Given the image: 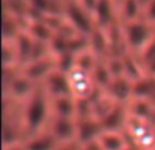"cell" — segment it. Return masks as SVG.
<instances>
[{"instance_id":"22","label":"cell","mask_w":155,"mask_h":150,"mask_svg":"<svg viewBox=\"0 0 155 150\" xmlns=\"http://www.w3.org/2000/svg\"><path fill=\"white\" fill-rule=\"evenodd\" d=\"M99 60H101V57L88 46V48L80 51L79 53H76V67L88 71V73H93Z\"/></svg>"},{"instance_id":"6","label":"cell","mask_w":155,"mask_h":150,"mask_svg":"<svg viewBox=\"0 0 155 150\" xmlns=\"http://www.w3.org/2000/svg\"><path fill=\"white\" fill-rule=\"evenodd\" d=\"M93 18L95 26L99 29L109 30L118 21V3L116 0H97L93 10Z\"/></svg>"},{"instance_id":"10","label":"cell","mask_w":155,"mask_h":150,"mask_svg":"<svg viewBox=\"0 0 155 150\" xmlns=\"http://www.w3.org/2000/svg\"><path fill=\"white\" fill-rule=\"evenodd\" d=\"M40 86L45 90V93L49 96V98H57V97L70 96L71 94L67 74L57 70V68L54 71H52Z\"/></svg>"},{"instance_id":"14","label":"cell","mask_w":155,"mask_h":150,"mask_svg":"<svg viewBox=\"0 0 155 150\" xmlns=\"http://www.w3.org/2000/svg\"><path fill=\"white\" fill-rule=\"evenodd\" d=\"M52 116L59 118L76 119L78 116V100L74 96H63L57 98H51Z\"/></svg>"},{"instance_id":"18","label":"cell","mask_w":155,"mask_h":150,"mask_svg":"<svg viewBox=\"0 0 155 150\" xmlns=\"http://www.w3.org/2000/svg\"><path fill=\"white\" fill-rule=\"evenodd\" d=\"M123 62H124V77H127L129 80L135 82V80L140 79L144 77V70H143V64L140 60L137 59L136 55L125 52L123 55Z\"/></svg>"},{"instance_id":"5","label":"cell","mask_w":155,"mask_h":150,"mask_svg":"<svg viewBox=\"0 0 155 150\" xmlns=\"http://www.w3.org/2000/svg\"><path fill=\"white\" fill-rule=\"evenodd\" d=\"M67 77L71 94L76 100H91L98 93V87L93 79V75L88 71L75 67L67 74Z\"/></svg>"},{"instance_id":"7","label":"cell","mask_w":155,"mask_h":150,"mask_svg":"<svg viewBox=\"0 0 155 150\" xmlns=\"http://www.w3.org/2000/svg\"><path fill=\"white\" fill-rule=\"evenodd\" d=\"M46 130L56 138L60 145H63V143H75L78 120L76 119L52 116Z\"/></svg>"},{"instance_id":"11","label":"cell","mask_w":155,"mask_h":150,"mask_svg":"<svg viewBox=\"0 0 155 150\" xmlns=\"http://www.w3.org/2000/svg\"><path fill=\"white\" fill-rule=\"evenodd\" d=\"M106 93L114 100L117 104L127 105L134 98V82L129 80L127 77L114 78L110 83Z\"/></svg>"},{"instance_id":"9","label":"cell","mask_w":155,"mask_h":150,"mask_svg":"<svg viewBox=\"0 0 155 150\" xmlns=\"http://www.w3.org/2000/svg\"><path fill=\"white\" fill-rule=\"evenodd\" d=\"M102 131H104V128L101 126V121L94 116L78 119L76 143L82 149L88 145H93V143H95L97 138Z\"/></svg>"},{"instance_id":"4","label":"cell","mask_w":155,"mask_h":150,"mask_svg":"<svg viewBox=\"0 0 155 150\" xmlns=\"http://www.w3.org/2000/svg\"><path fill=\"white\" fill-rule=\"evenodd\" d=\"M64 14L67 22L76 30L79 34L90 36L91 32L95 29L93 14L84 8L79 2H67L64 4Z\"/></svg>"},{"instance_id":"26","label":"cell","mask_w":155,"mask_h":150,"mask_svg":"<svg viewBox=\"0 0 155 150\" xmlns=\"http://www.w3.org/2000/svg\"><path fill=\"white\" fill-rule=\"evenodd\" d=\"M3 150H26L22 143H15V145H8V146H3Z\"/></svg>"},{"instance_id":"28","label":"cell","mask_w":155,"mask_h":150,"mask_svg":"<svg viewBox=\"0 0 155 150\" xmlns=\"http://www.w3.org/2000/svg\"><path fill=\"white\" fill-rule=\"evenodd\" d=\"M116 2H117V3H120V2H121V0H116Z\"/></svg>"},{"instance_id":"19","label":"cell","mask_w":155,"mask_h":150,"mask_svg":"<svg viewBox=\"0 0 155 150\" xmlns=\"http://www.w3.org/2000/svg\"><path fill=\"white\" fill-rule=\"evenodd\" d=\"M91 75H93V79H94V82H95L98 90H101V91H106L107 89H109L110 83L114 79L112 73H110L109 67H107L106 59L99 60L97 67L94 68V71L91 73Z\"/></svg>"},{"instance_id":"17","label":"cell","mask_w":155,"mask_h":150,"mask_svg":"<svg viewBox=\"0 0 155 150\" xmlns=\"http://www.w3.org/2000/svg\"><path fill=\"white\" fill-rule=\"evenodd\" d=\"M143 16V7L139 0H121L118 3V21L120 23L137 21Z\"/></svg>"},{"instance_id":"8","label":"cell","mask_w":155,"mask_h":150,"mask_svg":"<svg viewBox=\"0 0 155 150\" xmlns=\"http://www.w3.org/2000/svg\"><path fill=\"white\" fill-rule=\"evenodd\" d=\"M54 70H56L54 55H49V56L41 57V59L31 60V62L26 63V64H23L21 67L22 73L26 77H29L37 85H41L45 80V78Z\"/></svg>"},{"instance_id":"16","label":"cell","mask_w":155,"mask_h":150,"mask_svg":"<svg viewBox=\"0 0 155 150\" xmlns=\"http://www.w3.org/2000/svg\"><path fill=\"white\" fill-rule=\"evenodd\" d=\"M59 145L60 143L57 142V139L48 130H44L42 132L31 135L23 141V146L26 150H56Z\"/></svg>"},{"instance_id":"3","label":"cell","mask_w":155,"mask_h":150,"mask_svg":"<svg viewBox=\"0 0 155 150\" xmlns=\"http://www.w3.org/2000/svg\"><path fill=\"white\" fill-rule=\"evenodd\" d=\"M125 134L137 150H155V124L154 121L128 118Z\"/></svg>"},{"instance_id":"25","label":"cell","mask_w":155,"mask_h":150,"mask_svg":"<svg viewBox=\"0 0 155 150\" xmlns=\"http://www.w3.org/2000/svg\"><path fill=\"white\" fill-rule=\"evenodd\" d=\"M143 70H144V74L148 75V77L155 78V59L151 60V62L143 64Z\"/></svg>"},{"instance_id":"20","label":"cell","mask_w":155,"mask_h":150,"mask_svg":"<svg viewBox=\"0 0 155 150\" xmlns=\"http://www.w3.org/2000/svg\"><path fill=\"white\" fill-rule=\"evenodd\" d=\"M2 48L3 68H21L18 51L14 40H2Z\"/></svg>"},{"instance_id":"24","label":"cell","mask_w":155,"mask_h":150,"mask_svg":"<svg viewBox=\"0 0 155 150\" xmlns=\"http://www.w3.org/2000/svg\"><path fill=\"white\" fill-rule=\"evenodd\" d=\"M144 21H147L150 25L155 26V0H151L144 8H143V16Z\"/></svg>"},{"instance_id":"1","label":"cell","mask_w":155,"mask_h":150,"mask_svg":"<svg viewBox=\"0 0 155 150\" xmlns=\"http://www.w3.org/2000/svg\"><path fill=\"white\" fill-rule=\"evenodd\" d=\"M19 115L25 139L46 130L52 118V105L49 96L41 86H38L35 93L27 101L19 105Z\"/></svg>"},{"instance_id":"29","label":"cell","mask_w":155,"mask_h":150,"mask_svg":"<svg viewBox=\"0 0 155 150\" xmlns=\"http://www.w3.org/2000/svg\"><path fill=\"white\" fill-rule=\"evenodd\" d=\"M154 124H155V118H154Z\"/></svg>"},{"instance_id":"23","label":"cell","mask_w":155,"mask_h":150,"mask_svg":"<svg viewBox=\"0 0 155 150\" xmlns=\"http://www.w3.org/2000/svg\"><path fill=\"white\" fill-rule=\"evenodd\" d=\"M136 56H137V59L140 60L142 64H146V63L154 60L155 59V38L143 49L142 52H140L139 55H136Z\"/></svg>"},{"instance_id":"2","label":"cell","mask_w":155,"mask_h":150,"mask_svg":"<svg viewBox=\"0 0 155 150\" xmlns=\"http://www.w3.org/2000/svg\"><path fill=\"white\" fill-rule=\"evenodd\" d=\"M121 34L127 52L139 55L155 38V26L140 18L137 21L121 23Z\"/></svg>"},{"instance_id":"13","label":"cell","mask_w":155,"mask_h":150,"mask_svg":"<svg viewBox=\"0 0 155 150\" xmlns=\"http://www.w3.org/2000/svg\"><path fill=\"white\" fill-rule=\"evenodd\" d=\"M128 118L129 115L128 111H127V105L116 104V107L99 121H101V126L104 130H107V131H124Z\"/></svg>"},{"instance_id":"15","label":"cell","mask_w":155,"mask_h":150,"mask_svg":"<svg viewBox=\"0 0 155 150\" xmlns=\"http://www.w3.org/2000/svg\"><path fill=\"white\" fill-rule=\"evenodd\" d=\"M129 118L139 119V120L154 121L155 118V107L150 100L146 98H132L127 104Z\"/></svg>"},{"instance_id":"12","label":"cell","mask_w":155,"mask_h":150,"mask_svg":"<svg viewBox=\"0 0 155 150\" xmlns=\"http://www.w3.org/2000/svg\"><path fill=\"white\" fill-rule=\"evenodd\" d=\"M129 143L131 141L127 137L125 131H107V130H104L95 141V145L99 150H124Z\"/></svg>"},{"instance_id":"27","label":"cell","mask_w":155,"mask_h":150,"mask_svg":"<svg viewBox=\"0 0 155 150\" xmlns=\"http://www.w3.org/2000/svg\"><path fill=\"white\" fill-rule=\"evenodd\" d=\"M150 101H151V102H153V105H154V107H155V91H154L153 97H151V98H150Z\"/></svg>"},{"instance_id":"21","label":"cell","mask_w":155,"mask_h":150,"mask_svg":"<svg viewBox=\"0 0 155 150\" xmlns=\"http://www.w3.org/2000/svg\"><path fill=\"white\" fill-rule=\"evenodd\" d=\"M155 91V78L144 75L134 82V98L150 100Z\"/></svg>"}]
</instances>
